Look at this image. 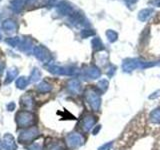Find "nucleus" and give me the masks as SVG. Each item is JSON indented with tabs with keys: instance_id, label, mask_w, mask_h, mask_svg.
<instances>
[{
	"instance_id": "obj_1",
	"label": "nucleus",
	"mask_w": 160,
	"mask_h": 150,
	"mask_svg": "<svg viewBox=\"0 0 160 150\" xmlns=\"http://www.w3.org/2000/svg\"><path fill=\"white\" fill-rule=\"evenodd\" d=\"M160 65V60L158 61H141L139 59H126L122 64V68L125 72H131L134 69H143V68H148V67H152V66H158Z\"/></svg>"
},
{
	"instance_id": "obj_2",
	"label": "nucleus",
	"mask_w": 160,
	"mask_h": 150,
	"mask_svg": "<svg viewBox=\"0 0 160 150\" xmlns=\"http://www.w3.org/2000/svg\"><path fill=\"white\" fill-rule=\"evenodd\" d=\"M84 96L93 111H98L100 105H101V96H100L98 90L93 87H88L85 89Z\"/></svg>"
},
{
	"instance_id": "obj_3",
	"label": "nucleus",
	"mask_w": 160,
	"mask_h": 150,
	"mask_svg": "<svg viewBox=\"0 0 160 150\" xmlns=\"http://www.w3.org/2000/svg\"><path fill=\"white\" fill-rule=\"evenodd\" d=\"M35 120V115L29 111H20L16 116V122L19 127L32 126Z\"/></svg>"
},
{
	"instance_id": "obj_4",
	"label": "nucleus",
	"mask_w": 160,
	"mask_h": 150,
	"mask_svg": "<svg viewBox=\"0 0 160 150\" xmlns=\"http://www.w3.org/2000/svg\"><path fill=\"white\" fill-rule=\"evenodd\" d=\"M33 54L38 60L43 63H48L51 60V54L44 46H35Z\"/></svg>"
},
{
	"instance_id": "obj_5",
	"label": "nucleus",
	"mask_w": 160,
	"mask_h": 150,
	"mask_svg": "<svg viewBox=\"0 0 160 150\" xmlns=\"http://www.w3.org/2000/svg\"><path fill=\"white\" fill-rule=\"evenodd\" d=\"M38 136V129L36 127H30L21 133L19 136V141L21 143H28L31 142Z\"/></svg>"
},
{
	"instance_id": "obj_6",
	"label": "nucleus",
	"mask_w": 160,
	"mask_h": 150,
	"mask_svg": "<svg viewBox=\"0 0 160 150\" xmlns=\"http://www.w3.org/2000/svg\"><path fill=\"white\" fill-rule=\"evenodd\" d=\"M66 143L70 148H77L83 144V137L78 133H71L67 136Z\"/></svg>"
},
{
	"instance_id": "obj_7",
	"label": "nucleus",
	"mask_w": 160,
	"mask_h": 150,
	"mask_svg": "<svg viewBox=\"0 0 160 150\" xmlns=\"http://www.w3.org/2000/svg\"><path fill=\"white\" fill-rule=\"evenodd\" d=\"M47 68L51 73L58 75H72L76 72V70L73 67H60L56 65H49Z\"/></svg>"
},
{
	"instance_id": "obj_8",
	"label": "nucleus",
	"mask_w": 160,
	"mask_h": 150,
	"mask_svg": "<svg viewBox=\"0 0 160 150\" xmlns=\"http://www.w3.org/2000/svg\"><path fill=\"white\" fill-rule=\"evenodd\" d=\"M95 123H96V117L92 114H86L81 120V129L83 131H89L90 129L94 127Z\"/></svg>"
},
{
	"instance_id": "obj_9",
	"label": "nucleus",
	"mask_w": 160,
	"mask_h": 150,
	"mask_svg": "<svg viewBox=\"0 0 160 150\" xmlns=\"http://www.w3.org/2000/svg\"><path fill=\"white\" fill-rule=\"evenodd\" d=\"M46 150H66V145L61 140L50 139L46 142Z\"/></svg>"
},
{
	"instance_id": "obj_10",
	"label": "nucleus",
	"mask_w": 160,
	"mask_h": 150,
	"mask_svg": "<svg viewBox=\"0 0 160 150\" xmlns=\"http://www.w3.org/2000/svg\"><path fill=\"white\" fill-rule=\"evenodd\" d=\"M57 10L60 14L62 15H71L74 13V9L72 7L71 4H69L66 1H61L59 2V4L57 5Z\"/></svg>"
},
{
	"instance_id": "obj_11",
	"label": "nucleus",
	"mask_w": 160,
	"mask_h": 150,
	"mask_svg": "<svg viewBox=\"0 0 160 150\" xmlns=\"http://www.w3.org/2000/svg\"><path fill=\"white\" fill-rule=\"evenodd\" d=\"M83 75H84V77H86V78L96 79V78L100 77V75H101V72H100V70L97 67L90 66V67L86 68L85 70H83Z\"/></svg>"
},
{
	"instance_id": "obj_12",
	"label": "nucleus",
	"mask_w": 160,
	"mask_h": 150,
	"mask_svg": "<svg viewBox=\"0 0 160 150\" xmlns=\"http://www.w3.org/2000/svg\"><path fill=\"white\" fill-rule=\"evenodd\" d=\"M148 121L152 125H160V106L153 109L148 116Z\"/></svg>"
},
{
	"instance_id": "obj_13",
	"label": "nucleus",
	"mask_w": 160,
	"mask_h": 150,
	"mask_svg": "<svg viewBox=\"0 0 160 150\" xmlns=\"http://www.w3.org/2000/svg\"><path fill=\"white\" fill-rule=\"evenodd\" d=\"M67 88L71 93L73 94H78L81 91V84H80V81L77 79H71L68 81L67 84Z\"/></svg>"
},
{
	"instance_id": "obj_14",
	"label": "nucleus",
	"mask_w": 160,
	"mask_h": 150,
	"mask_svg": "<svg viewBox=\"0 0 160 150\" xmlns=\"http://www.w3.org/2000/svg\"><path fill=\"white\" fill-rule=\"evenodd\" d=\"M3 147L6 150H15L17 148L14 138L10 134H6L3 139Z\"/></svg>"
},
{
	"instance_id": "obj_15",
	"label": "nucleus",
	"mask_w": 160,
	"mask_h": 150,
	"mask_svg": "<svg viewBox=\"0 0 160 150\" xmlns=\"http://www.w3.org/2000/svg\"><path fill=\"white\" fill-rule=\"evenodd\" d=\"M2 28L6 32L12 33L17 29V24L12 19H6V20H4L3 23H2Z\"/></svg>"
},
{
	"instance_id": "obj_16",
	"label": "nucleus",
	"mask_w": 160,
	"mask_h": 150,
	"mask_svg": "<svg viewBox=\"0 0 160 150\" xmlns=\"http://www.w3.org/2000/svg\"><path fill=\"white\" fill-rule=\"evenodd\" d=\"M154 13V9L152 8H145L140 10L139 13H138V19L140 21H147V20L152 16V14Z\"/></svg>"
},
{
	"instance_id": "obj_17",
	"label": "nucleus",
	"mask_w": 160,
	"mask_h": 150,
	"mask_svg": "<svg viewBox=\"0 0 160 150\" xmlns=\"http://www.w3.org/2000/svg\"><path fill=\"white\" fill-rule=\"evenodd\" d=\"M20 46H22L21 49L23 50L24 52H26V53L33 52V50H34V47H33V45H32V40L30 39V38H25L23 41H21Z\"/></svg>"
},
{
	"instance_id": "obj_18",
	"label": "nucleus",
	"mask_w": 160,
	"mask_h": 150,
	"mask_svg": "<svg viewBox=\"0 0 160 150\" xmlns=\"http://www.w3.org/2000/svg\"><path fill=\"white\" fill-rule=\"evenodd\" d=\"M25 3H26L25 0H11L10 1V7L14 12H20Z\"/></svg>"
},
{
	"instance_id": "obj_19",
	"label": "nucleus",
	"mask_w": 160,
	"mask_h": 150,
	"mask_svg": "<svg viewBox=\"0 0 160 150\" xmlns=\"http://www.w3.org/2000/svg\"><path fill=\"white\" fill-rule=\"evenodd\" d=\"M21 101H22V105L24 106L25 109H31L33 107V105H34V100H33L31 95H29V94L23 96L22 99H21Z\"/></svg>"
},
{
	"instance_id": "obj_20",
	"label": "nucleus",
	"mask_w": 160,
	"mask_h": 150,
	"mask_svg": "<svg viewBox=\"0 0 160 150\" xmlns=\"http://www.w3.org/2000/svg\"><path fill=\"white\" fill-rule=\"evenodd\" d=\"M18 74V70L16 68H11L8 70L7 72V76H6V80H5V83L8 84V83H11L13 80L16 78Z\"/></svg>"
},
{
	"instance_id": "obj_21",
	"label": "nucleus",
	"mask_w": 160,
	"mask_h": 150,
	"mask_svg": "<svg viewBox=\"0 0 160 150\" xmlns=\"http://www.w3.org/2000/svg\"><path fill=\"white\" fill-rule=\"evenodd\" d=\"M6 43L12 47H18L21 44V39L19 37H10L6 39Z\"/></svg>"
},
{
	"instance_id": "obj_22",
	"label": "nucleus",
	"mask_w": 160,
	"mask_h": 150,
	"mask_svg": "<svg viewBox=\"0 0 160 150\" xmlns=\"http://www.w3.org/2000/svg\"><path fill=\"white\" fill-rule=\"evenodd\" d=\"M91 44H92V47H93L94 50H98V51H99V50H102L104 48L103 43H102V41L99 38H94V39H92Z\"/></svg>"
},
{
	"instance_id": "obj_23",
	"label": "nucleus",
	"mask_w": 160,
	"mask_h": 150,
	"mask_svg": "<svg viewBox=\"0 0 160 150\" xmlns=\"http://www.w3.org/2000/svg\"><path fill=\"white\" fill-rule=\"evenodd\" d=\"M37 89L39 90L40 92H42V93H46V92H49L50 90H51V86L46 83V82H41V83H39L37 85Z\"/></svg>"
},
{
	"instance_id": "obj_24",
	"label": "nucleus",
	"mask_w": 160,
	"mask_h": 150,
	"mask_svg": "<svg viewBox=\"0 0 160 150\" xmlns=\"http://www.w3.org/2000/svg\"><path fill=\"white\" fill-rule=\"evenodd\" d=\"M106 37L108 39L109 42H115L117 40V37H118V34L114 31V30H107L106 31Z\"/></svg>"
},
{
	"instance_id": "obj_25",
	"label": "nucleus",
	"mask_w": 160,
	"mask_h": 150,
	"mask_svg": "<svg viewBox=\"0 0 160 150\" xmlns=\"http://www.w3.org/2000/svg\"><path fill=\"white\" fill-rule=\"evenodd\" d=\"M27 84H28V79L26 77H19L16 80V85H17V87L20 89L25 88L27 86Z\"/></svg>"
},
{
	"instance_id": "obj_26",
	"label": "nucleus",
	"mask_w": 160,
	"mask_h": 150,
	"mask_svg": "<svg viewBox=\"0 0 160 150\" xmlns=\"http://www.w3.org/2000/svg\"><path fill=\"white\" fill-rule=\"evenodd\" d=\"M40 76H41V73H40V71L37 68H34L32 70V72H31V81H33V82L37 81V80H39Z\"/></svg>"
},
{
	"instance_id": "obj_27",
	"label": "nucleus",
	"mask_w": 160,
	"mask_h": 150,
	"mask_svg": "<svg viewBox=\"0 0 160 150\" xmlns=\"http://www.w3.org/2000/svg\"><path fill=\"white\" fill-rule=\"evenodd\" d=\"M80 34H81L82 38H87L89 36H92V35H94L95 31H94V30H91V29H83Z\"/></svg>"
},
{
	"instance_id": "obj_28",
	"label": "nucleus",
	"mask_w": 160,
	"mask_h": 150,
	"mask_svg": "<svg viewBox=\"0 0 160 150\" xmlns=\"http://www.w3.org/2000/svg\"><path fill=\"white\" fill-rule=\"evenodd\" d=\"M98 88L99 89H101L102 91H105V90L107 89V87H108V81L106 79H103V80H100V81L98 82Z\"/></svg>"
},
{
	"instance_id": "obj_29",
	"label": "nucleus",
	"mask_w": 160,
	"mask_h": 150,
	"mask_svg": "<svg viewBox=\"0 0 160 150\" xmlns=\"http://www.w3.org/2000/svg\"><path fill=\"white\" fill-rule=\"evenodd\" d=\"M29 150H42V145L40 143H33L29 146Z\"/></svg>"
},
{
	"instance_id": "obj_30",
	"label": "nucleus",
	"mask_w": 160,
	"mask_h": 150,
	"mask_svg": "<svg viewBox=\"0 0 160 150\" xmlns=\"http://www.w3.org/2000/svg\"><path fill=\"white\" fill-rule=\"evenodd\" d=\"M111 147H112V142H108V143L103 144L101 147H99L98 150H110Z\"/></svg>"
},
{
	"instance_id": "obj_31",
	"label": "nucleus",
	"mask_w": 160,
	"mask_h": 150,
	"mask_svg": "<svg viewBox=\"0 0 160 150\" xmlns=\"http://www.w3.org/2000/svg\"><path fill=\"white\" fill-rule=\"evenodd\" d=\"M149 4H151L152 6H156V7H160V0H150Z\"/></svg>"
},
{
	"instance_id": "obj_32",
	"label": "nucleus",
	"mask_w": 160,
	"mask_h": 150,
	"mask_svg": "<svg viewBox=\"0 0 160 150\" xmlns=\"http://www.w3.org/2000/svg\"><path fill=\"white\" fill-rule=\"evenodd\" d=\"M137 1H138V0H124V2L126 3V5L129 8H130V6H132V5L135 4Z\"/></svg>"
},
{
	"instance_id": "obj_33",
	"label": "nucleus",
	"mask_w": 160,
	"mask_h": 150,
	"mask_svg": "<svg viewBox=\"0 0 160 150\" xmlns=\"http://www.w3.org/2000/svg\"><path fill=\"white\" fill-rule=\"evenodd\" d=\"M4 63L2 62V61H0V76H1V74H2V72H3V70H4Z\"/></svg>"
},
{
	"instance_id": "obj_34",
	"label": "nucleus",
	"mask_w": 160,
	"mask_h": 150,
	"mask_svg": "<svg viewBox=\"0 0 160 150\" xmlns=\"http://www.w3.org/2000/svg\"><path fill=\"white\" fill-rule=\"evenodd\" d=\"M14 107H15V104H14V103H11V104H9L8 106H7L8 110H10V111H11V110H13V109H14Z\"/></svg>"
},
{
	"instance_id": "obj_35",
	"label": "nucleus",
	"mask_w": 160,
	"mask_h": 150,
	"mask_svg": "<svg viewBox=\"0 0 160 150\" xmlns=\"http://www.w3.org/2000/svg\"><path fill=\"white\" fill-rule=\"evenodd\" d=\"M36 1L37 0H25V2H26L27 4H34Z\"/></svg>"
},
{
	"instance_id": "obj_36",
	"label": "nucleus",
	"mask_w": 160,
	"mask_h": 150,
	"mask_svg": "<svg viewBox=\"0 0 160 150\" xmlns=\"http://www.w3.org/2000/svg\"><path fill=\"white\" fill-rule=\"evenodd\" d=\"M99 130H100V126L98 125V126H96V127H95V129L93 130V134H96V132L99 131Z\"/></svg>"
},
{
	"instance_id": "obj_37",
	"label": "nucleus",
	"mask_w": 160,
	"mask_h": 150,
	"mask_svg": "<svg viewBox=\"0 0 160 150\" xmlns=\"http://www.w3.org/2000/svg\"><path fill=\"white\" fill-rule=\"evenodd\" d=\"M0 1H1V0H0Z\"/></svg>"
}]
</instances>
